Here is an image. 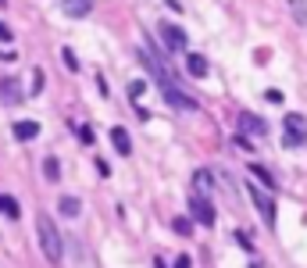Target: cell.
Instances as JSON below:
<instances>
[{"label": "cell", "mask_w": 307, "mask_h": 268, "mask_svg": "<svg viewBox=\"0 0 307 268\" xmlns=\"http://www.w3.org/2000/svg\"><path fill=\"white\" fill-rule=\"evenodd\" d=\"M36 240H40V247H43V254H47L50 264H61L64 247H61V233H57V225H54L50 215H40V218H36Z\"/></svg>", "instance_id": "6da1fadb"}, {"label": "cell", "mask_w": 307, "mask_h": 268, "mask_svg": "<svg viewBox=\"0 0 307 268\" xmlns=\"http://www.w3.org/2000/svg\"><path fill=\"white\" fill-rule=\"evenodd\" d=\"M158 86H161V93H165V100H168L172 107H179V111H197V97H189L186 90H179L172 79H161Z\"/></svg>", "instance_id": "7a4b0ae2"}, {"label": "cell", "mask_w": 307, "mask_h": 268, "mask_svg": "<svg viewBox=\"0 0 307 268\" xmlns=\"http://www.w3.org/2000/svg\"><path fill=\"white\" fill-rule=\"evenodd\" d=\"M189 222H200V225H214V204L200 193H189Z\"/></svg>", "instance_id": "3957f363"}, {"label": "cell", "mask_w": 307, "mask_h": 268, "mask_svg": "<svg viewBox=\"0 0 307 268\" xmlns=\"http://www.w3.org/2000/svg\"><path fill=\"white\" fill-rule=\"evenodd\" d=\"M247 193H250V200H254V208L261 211V218L268 222V225H275V200L264 193L261 186H254V182H247Z\"/></svg>", "instance_id": "277c9868"}, {"label": "cell", "mask_w": 307, "mask_h": 268, "mask_svg": "<svg viewBox=\"0 0 307 268\" xmlns=\"http://www.w3.org/2000/svg\"><path fill=\"white\" fill-rule=\"evenodd\" d=\"M158 32L165 36V47H168V50H175V54H179V50H186V43H189V36H186L179 25H172V22H161V25H158Z\"/></svg>", "instance_id": "5b68a950"}, {"label": "cell", "mask_w": 307, "mask_h": 268, "mask_svg": "<svg viewBox=\"0 0 307 268\" xmlns=\"http://www.w3.org/2000/svg\"><path fill=\"white\" fill-rule=\"evenodd\" d=\"M240 136H268V122L264 118H257V114H250V111H240Z\"/></svg>", "instance_id": "8992f818"}, {"label": "cell", "mask_w": 307, "mask_h": 268, "mask_svg": "<svg viewBox=\"0 0 307 268\" xmlns=\"http://www.w3.org/2000/svg\"><path fill=\"white\" fill-rule=\"evenodd\" d=\"M286 147H296L300 140H303V118L300 114H286Z\"/></svg>", "instance_id": "52a82bcc"}, {"label": "cell", "mask_w": 307, "mask_h": 268, "mask_svg": "<svg viewBox=\"0 0 307 268\" xmlns=\"http://www.w3.org/2000/svg\"><path fill=\"white\" fill-rule=\"evenodd\" d=\"M61 11L68 18H86L93 11V0H61Z\"/></svg>", "instance_id": "ba28073f"}, {"label": "cell", "mask_w": 307, "mask_h": 268, "mask_svg": "<svg viewBox=\"0 0 307 268\" xmlns=\"http://www.w3.org/2000/svg\"><path fill=\"white\" fill-rule=\"evenodd\" d=\"M111 143H114V150H118L122 158L132 154V140H129V132H125L122 125H114V129H111Z\"/></svg>", "instance_id": "9c48e42d"}, {"label": "cell", "mask_w": 307, "mask_h": 268, "mask_svg": "<svg viewBox=\"0 0 307 268\" xmlns=\"http://www.w3.org/2000/svg\"><path fill=\"white\" fill-rule=\"evenodd\" d=\"M15 136H18L22 143L36 140V136H40V122H32V118H25V122H15Z\"/></svg>", "instance_id": "30bf717a"}, {"label": "cell", "mask_w": 307, "mask_h": 268, "mask_svg": "<svg viewBox=\"0 0 307 268\" xmlns=\"http://www.w3.org/2000/svg\"><path fill=\"white\" fill-rule=\"evenodd\" d=\"M186 72L193 75V79H204V75H207V57L204 54H189L186 57Z\"/></svg>", "instance_id": "8fae6325"}, {"label": "cell", "mask_w": 307, "mask_h": 268, "mask_svg": "<svg viewBox=\"0 0 307 268\" xmlns=\"http://www.w3.org/2000/svg\"><path fill=\"white\" fill-rule=\"evenodd\" d=\"M57 211L68 215V218H75V215H83V204H79V197H61L57 200Z\"/></svg>", "instance_id": "7c38bea8"}, {"label": "cell", "mask_w": 307, "mask_h": 268, "mask_svg": "<svg viewBox=\"0 0 307 268\" xmlns=\"http://www.w3.org/2000/svg\"><path fill=\"white\" fill-rule=\"evenodd\" d=\"M0 93H4L8 104H18V100H22V90H18L15 79H0Z\"/></svg>", "instance_id": "4fadbf2b"}, {"label": "cell", "mask_w": 307, "mask_h": 268, "mask_svg": "<svg viewBox=\"0 0 307 268\" xmlns=\"http://www.w3.org/2000/svg\"><path fill=\"white\" fill-rule=\"evenodd\" d=\"M43 175H47V182H61V165H57V158L50 154V158H43Z\"/></svg>", "instance_id": "5bb4252c"}, {"label": "cell", "mask_w": 307, "mask_h": 268, "mask_svg": "<svg viewBox=\"0 0 307 268\" xmlns=\"http://www.w3.org/2000/svg\"><path fill=\"white\" fill-rule=\"evenodd\" d=\"M250 175H257V179H261V186H268V189H275V186H279V182L272 179V172H268L264 165H250Z\"/></svg>", "instance_id": "9a60e30c"}, {"label": "cell", "mask_w": 307, "mask_h": 268, "mask_svg": "<svg viewBox=\"0 0 307 268\" xmlns=\"http://www.w3.org/2000/svg\"><path fill=\"white\" fill-rule=\"evenodd\" d=\"M193 182H197V189H193V193H200V197H204L207 189H211V172H207V168H200V172L193 175Z\"/></svg>", "instance_id": "2e32d148"}, {"label": "cell", "mask_w": 307, "mask_h": 268, "mask_svg": "<svg viewBox=\"0 0 307 268\" xmlns=\"http://www.w3.org/2000/svg\"><path fill=\"white\" fill-rule=\"evenodd\" d=\"M289 8H293L296 25H307V0H289Z\"/></svg>", "instance_id": "e0dca14e"}, {"label": "cell", "mask_w": 307, "mask_h": 268, "mask_svg": "<svg viewBox=\"0 0 307 268\" xmlns=\"http://www.w3.org/2000/svg\"><path fill=\"white\" fill-rule=\"evenodd\" d=\"M172 229H175V233H179V236H189V233H193V222H189L186 215H179V218L172 222Z\"/></svg>", "instance_id": "ac0fdd59"}, {"label": "cell", "mask_w": 307, "mask_h": 268, "mask_svg": "<svg viewBox=\"0 0 307 268\" xmlns=\"http://www.w3.org/2000/svg\"><path fill=\"white\" fill-rule=\"evenodd\" d=\"M61 61H64V68H68V72H79V57H75V54H71L68 47L61 50Z\"/></svg>", "instance_id": "d6986e66"}, {"label": "cell", "mask_w": 307, "mask_h": 268, "mask_svg": "<svg viewBox=\"0 0 307 268\" xmlns=\"http://www.w3.org/2000/svg\"><path fill=\"white\" fill-rule=\"evenodd\" d=\"M75 136H79L83 143H93V129L90 125H75Z\"/></svg>", "instance_id": "ffe728a7"}, {"label": "cell", "mask_w": 307, "mask_h": 268, "mask_svg": "<svg viewBox=\"0 0 307 268\" xmlns=\"http://www.w3.org/2000/svg\"><path fill=\"white\" fill-rule=\"evenodd\" d=\"M40 90H43V72H40V68H36V75H32V93H36V97H40Z\"/></svg>", "instance_id": "44dd1931"}, {"label": "cell", "mask_w": 307, "mask_h": 268, "mask_svg": "<svg viewBox=\"0 0 307 268\" xmlns=\"http://www.w3.org/2000/svg\"><path fill=\"white\" fill-rule=\"evenodd\" d=\"M264 100H268V104H282L286 97H282V90H268V93H264Z\"/></svg>", "instance_id": "7402d4cb"}, {"label": "cell", "mask_w": 307, "mask_h": 268, "mask_svg": "<svg viewBox=\"0 0 307 268\" xmlns=\"http://www.w3.org/2000/svg\"><path fill=\"white\" fill-rule=\"evenodd\" d=\"M4 215H11V218H18V200H15V197H8V204H4Z\"/></svg>", "instance_id": "603a6c76"}, {"label": "cell", "mask_w": 307, "mask_h": 268, "mask_svg": "<svg viewBox=\"0 0 307 268\" xmlns=\"http://www.w3.org/2000/svg\"><path fill=\"white\" fill-rule=\"evenodd\" d=\"M11 40H15V36H11V29H8L4 22H0V43H11Z\"/></svg>", "instance_id": "cb8c5ba5"}, {"label": "cell", "mask_w": 307, "mask_h": 268, "mask_svg": "<svg viewBox=\"0 0 307 268\" xmlns=\"http://www.w3.org/2000/svg\"><path fill=\"white\" fill-rule=\"evenodd\" d=\"M172 268H193V261H189V257H186V254H179V257H175V264H172Z\"/></svg>", "instance_id": "d4e9b609"}, {"label": "cell", "mask_w": 307, "mask_h": 268, "mask_svg": "<svg viewBox=\"0 0 307 268\" xmlns=\"http://www.w3.org/2000/svg\"><path fill=\"white\" fill-rule=\"evenodd\" d=\"M143 90H146V83H143V79H136V83H132V86H129V93H132V97H139V93H143Z\"/></svg>", "instance_id": "484cf974"}, {"label": "cell", "mask_w": 307, "mask_h": 268, "mask_svg": "<svg viewBox=\"0 0 307 268\" xmlns=\"http://www.w3.org/2000/svg\"><path fill=\"white\" fill-rule=\"evenodd\" d=\"M233 240H236V243H240V247H243V250H254V243H250V240H247V236H243V233H236V236H233Z\"/></svg>", "instance_id": "4316f807"}, {"label": "cell", "mask_w": 307, "mask_h": 268, "mask_svg": "<svg viewBox=\"0 0 307 268\" xmlns=\"http://www.w3.org/2000/svg\"><path fill=\"white\" fill-rule=\"evenodd\" d=\"M97 172H100V175H111V165H107L104 158H97Z\"/></svg>", "instance_id": "83f0119b"}, {"label": "cell", "mask_w": 307, "mask_h": 268, "mask_svg": "<svg viewBox=\"0 0 307 268\" xmlns=\"http://www.w3.org/2000/svg\"><path fill=\"white\" fill-rule=\"evenodd\" d=\"M4 204H8V197H0V211H4Z\"/></svg>", "instance_id": "f1b7e54d"}, {"label": "cell", "mask_w": 307, "mask_h": 268, "mask_svg": "<svg viewBox=\"0 0 307 268\" xmlns=\"http://www.w3.org/2000/svg\"><path fill=\"white\" fill-rule=\"evenodd\" d=\"M154 268H165V261H154Z\"/></svg>", "instance_id": "f546056e"}]
</instances>
